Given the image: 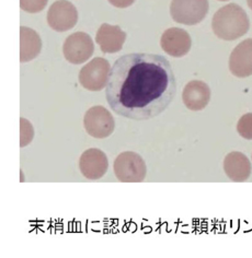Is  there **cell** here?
Listing matches in <instances>:
<instances>
[{
	"label": "cell",
	"mask_w": 252,
	"mask_h": 258,
	"mask_svg": "<svg viewBox=\"0 0 252 258\" xmlns=\"http://www.w3.org/2000/svg\"><path fill=\"white\" fill-rule=\"evenodd\" d=\"M177 93L173 69L166 57L132 53L110 70L106 98L112 111L128 119L147 120L163 114Z\"/></svg>",
	"instance_id": "6da1fadb"
},
{
	"label": "cell",
	"mask_w": 252,
	"mask_h": 258,
	"mask_svg": "<svg viewBox=\"0 0 252 258\" xmlns=\"http://www.w3.org/2000/svg\"><path fill=\"white\" fill-rule=\"evenodd\" d=\"M212 27L219 38L232 41L247 33L249 21L242 8L237 5H228L216 12Z\"/></svg>",
	"instance_id": "7a4b0ae2"
},
{
	"label": "cell",
	"mask_w": 252,
	"mask_h": 258,
	"mask_svg": "<svg viewBox=\"0 0 252 258\" xmlns=\"http://www.w3.org/2000/svg\"><path fill=\"white\" fill-rule=\"evenodd\" d=\"M113 169L116 178L122 183H141L147 173L145 161L133 151L119 154L114 161Z\"/></svg>",
	"instance_id": "3957f363"
},
{
	"label": "cell",
	"mask_w": 252,
	"mask_h": 258,
	"mask_svg": "<svg viewBox=\"0 0 252 258\" xmlns=\"http://www.w3.org/2000/svg\"><path fill=\"white\" fill-rule=\"evenodd\" d=\"M208 11V0H172L170 6V14L173 20L186 25L199 23Z\"/></svg>",
	"instance_id": "277c9868"
},
{
	"label": "cell",
	"mask_w": 252,
	"mask_h": 258,
	"mask_svg": "<svg viewBox=\"0 0 252 258\" xmlns=\"http://www.w3.org/2000/svg\"><path fill=\"white\" fill-rule=\"evenodd\" d=\"M83 126L90 136L96 139H103L113 134L115 120L112 114L106 107L95 105L86 112Z\"/></svg>",
	"instance_id": "5b68a950"
},
{
	"label": "cell",
	"mask_w": 252,
	"mask_h": 258,
	"mask_svg": "<svg viewBox=\"0 0 252 258\" xmlns=\"http://www.w3.org/2000/svg\"><path fill=\"white\" fill-rule=\"evenodd\" d=\"M110 70L111 67L107 59L95 57L79 72L80 85L89 91H101L108 85Z\"/></svg>",
	"instance_id": "8992f818"
},
{
	"label": "cell",
	"mask_w": 252,
	"mask_h": 258,
	"mask_svg": "<svg viewBox=\"0 0 252 258\" xmlns=\"http://www.w3.org/2000/svg\"><path fill=\"white\" fill-rule=\"evenodd\" d=\"M94 44L92 38L85 32L70 34L63 45L64 56L70 63L80 64L93 55Z\"/></svg>",
	"instance_id": "52a82bcc"
},
{
	"label": "cell",
	"mask_w": 252,
	"mask_h": 258,
	"mask_svg": "<svg viewBox=\"0 0 252 258\" xmlns=\"http://www.w3.org/2000/svg\"><path fill=\"white\" fill-rule=\"evenodd\" d=\"M78 21V11L67 0H57L47 12V23L52 30L66 32L72 30Z\"/></svg>",
	"instance_id": "ba28073f"
},
{
	"label": "cell",
	"mask_w": 252,
	"mask_h": 258,
	"mask_svg": "<svg viewBox=\"0 0 252 258\" xmlns=\"http://www.w3.org/2000/svg\"><path fill=\"white\" fill-rule=\"evenodd\" d=\"M79 169L88 179H99L106 175L109 169L107 154L96 148L88 149L79 159Z\"/></svg>",
	"instance_id": "9c48e42d"
},
{
	"label": "cell",
	"mask_w": 252,
	"mask_h": 258,
	"mask_svg": "<svg viewBox=\"0 0 252 258\" xmlns=\"http://www.w3.org/2000/svg\"><path fill=\"white\" fill-rule=\"evenodd\" d=\"M190 34L183 29L171 28L164 32L160 45L168 55L172 57L185 56L191 48Z\"/></svg>",
	"instance_id": "30bf717a"
},
{
	"label": "cell",
	"mask_w": 252,
	"mask_h": 258,
	"mask_svg": "<svg viewBox=\"0 0 252 258\" xmlns=\"http://www.w3.org/2000/svg\"><path fill=\"white\" fill-rule=\"evenodd\" d=\"M126 33L119 25L103 23L95 35V42L100 45L102 53L114 54L118 53L124 45Z\"/></svg>",
	"instance_id": "8fae6325"
},
{
	"label": "cell",
	"mask_w": 252,
	"mask_h": 258,
	"mask_svg": "<svg viewBox=\"0 0 252 258\" xmlns=\"http://www.w3.org/2000/svg\"><path fill=\"white\" fill-rule=\"evenodd\" d=\"M182 99L184 105L191 111H202L209 104L211 90L205 82L193 80L185 86Z\"/></svg>",
	"instance_id": "7c38bea8"
},
{
	"label": "cell",
	"mask_w": 252,
	"mask_h": 258,
	"mask_svg": "<svg viewBox=\"0 0 252 258\" xmlns=\"http://www.w3.org/2000/svg\"><path fill=\"white\" fill-rule=\"evenodd\" d=\"M231 74L237 77H247L252 74V40L240 43L234 49L229 59Z\"/></svg>",
	"instance_id": "4fadbf2b"
},
{
	"label": "cell",
	"mask_w": 252,
	"mask_h": 258,
	"mask_svg": "<svg viewBox=\"0 0 252 258\" xmlns=\"http://www.w3.org/2000/svg\"><path fill=\"white\" fill-rule=\"evenodd\" d=\"M224 170L234 182H244L251 174V163L249 159L241 152H230L224 161Z\"/></svg>",
	"instance_id": "5bb4252c"
},
{
	"label": "cell",
	"mask_w": 252,
	"mask_h": 258,
	"mask_svg": "<svg viewBox=\"0 0 252 258\" xmlns=\"http://www.w3.org/2000/svg\"><path fill=\"white\" fill-rule=\"evenodd\" d=\"M42 41L37 32L20 27V62L33 60L41 53Z\"/></svg>",
	"instance_id": "9a60e30c"
},
{
	"label": "cell",
	"mask_w": 252,
	"mask_h": 258,
	"mask_svg": "<svg viewBox=\"0 0 252 258\" xmlns=\"http://www.w3.org/2000/svg\"><path fill=\"white\" fill-rule=\"evenodd\" d=\"M34 137V129L33 126L31 125V122L25 119L20 118V147L23 148L31 144V141L33 140Z\"/></svg>",
	"instance_id": "2e32d148"
},
{
	"label": "cell",
	"mask_w": 252,
	"mask_h": 258,
	"mask_svg": "<svg viewBox=\"0 0 252 258\" xmlns=\"http://www.w3.org/2000/svg\"><path fill=\"white\" fill-rule=\"evenodd\" d=\"M237 132L244 139L252 140V114H247L239 119Z\"/></svg>",
	"instance_id": "e0dca14e"
},
{
	"label": "cell",
	"mask_w": 252,
	"mask_h": 258,
	"mask_svg": "<svg viewBox=\"0 0 252 258\" xmlns=\"http://www.w3.org/2000/svg\"><path fill=\"white\" fill-rule=\"evenodd\" d=\"M48 0H20V8L29 14H37L45 9Z\"/></svg>",
	"instance_id": "ac0fdd59"
},
{
	"label": "cell",
	"mask_w": 252,
	"mask_h": 258,
	"mask_svg": "<svg viewBox=\"0 0 252 258\" xmlns=\"http://www.w3.org/2000/svg\"><path fill=\"white\" fill-rule=\"evenodd\" d=\"M136 2V0H109V3L116 8L124 9L127 7H131V6Z\"/></svg>",
	"instance_id": "d6986e66"
},
{
	"label": "cell",
	"mask_w": 252,
	"mask_h": 258,
	"mask_svg": "<svg viewBox=\"0 0 252 258\" xmlns=\"http://www.w3.org/2000/svg\"><path fill=\"white\" fill-rule=\"evenodd\" d=\"M248 5L252 8V0H248Z\"/></svg>",
	"instance_id": "ffe728a7"
},
{
	"label": "cell",
	"mask_w": 252,
	"mask_h": 258,
	"mask_svg": "<svg viewBox=\"0 0 252 258\" xmlns=\"http://www.w3.org/2000/svg\"><path fill=\"white\" fill-rule=\"evenodd\" d=\"M221 2H226V0H221Z\"/></svg>",
	"instance_id": "44dd1931"
}]
</instances>
